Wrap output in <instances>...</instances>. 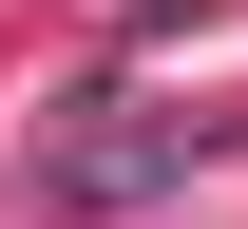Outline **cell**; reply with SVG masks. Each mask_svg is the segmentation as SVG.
<instances>
[{
  "label": "cell",
  "instance_id": "obj_1",
  "mask_svg": "<svg viewBox=\"0 0 248 229\" xmlns=\"http://www.w3.org/2000/svg\"><path fill=\"white\" fill-rule=\"evenodd\" d=\"M191 153H210L191 115H134V96H95L58 153H38V210H58V229H95V210H153V191H191Z\"/></svg>",
  "mask_w": 248,
  "mask_h": 229
}]
</instances>
